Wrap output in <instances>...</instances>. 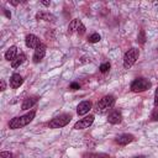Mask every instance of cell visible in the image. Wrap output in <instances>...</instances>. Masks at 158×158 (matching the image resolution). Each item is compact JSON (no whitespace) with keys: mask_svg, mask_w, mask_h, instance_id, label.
<instances>
[{"mask_svg":"<svg viewBox=\"0 0 158 158\" xmlns=\"http://www.w3.org/2000/svg\"><path fill=\"white\" fill-rule=\"evenodd\" d=\"M154 106L158 107V86H157V89L154 91Z\"/></svg>","mask_w":158,"mask_h":158,"instance_id":"obj_26","label":"cell"},{"mask_svg":"<svg viewBox=\"0 0 158 158\" xmlns=\"http://www.w3.org/2000/svg\"><path fill=\"white\" fill-rule=\"evenodd\" d=\"M72 120V115L70 114H62L54 118H52L48 123V126L51 128H60V127H64L67 126Z\"/></svg>","mask_w":158,"mask_h":158,"instance_id":"obj_3","label":"cell"},{"mask_svg":"<svg viewBox=\"0 0 158 158\" xmlns=\"http://www.w3.org/2000/svg\"><path fill=\"white\" fill-rule=\"evenodd\" d=\"M137 42H138L139 44H144V42H146V33H144V31H143V30H141V31H139L138 37H137Z\"/></svg>","mask_w":158,"mask_h":158,"instance_id":"obj_20","label":"cell"},{"mask_svg":"<svg viewBox=\"0 0 158 158\" xmlns=\"http://www.w3.org/2000/svg\"><path fill=\"white\" fill-rule=\"evenodd\" d=\"M121 120H122V115H121L120 111H112V112L107 116V121H109V123H111V125L120 123Z\"/></svg>","mask_w":158,"mask_h":158,"instance_id":"obj_13","label":"cell"},{"mask_svg":"<svg viewBox=\"0 0 158 158\" xmlns=\"http://www.w3.org/2000/svg\"><path fill=\"white\" fill-rule=\"evenodd\" d=\"M17 57V48H16V46H11L7 51H6V53H5V59L6 60H14L15 58Z\"/></svg>","mask_w":158,"mask_h":158,"instance_id":"obj_15","label":"cell"},{"mask_svg":"<svg viewBox=\"0 0 158 158\" xmlns=\"http://www.w3.org/2000/svg\"><path fill=\"white\" fill-rule=\"evenodd\" d=\"M41 4L44 5V6H49L51 5V1H41Z\"/></svg>","mask_w":158,"mask_h":158,"instance_id":"obj_30","label":"cell"},{"mask_svg":"<svg viewBox=\"0 0 158 158\" xmlns=\"http://www.w3.org/2000/svg\"><path fill=\"white\" fill-rule=\"evenodd\" d=\"M25 59H26L25 53H20V54H17V57L11 62V67H12V68H19V67L25 62Z\"/></svg>","mask_w":158,"mask_h":158,"instance_id":"obj_16","label":"cell"},{"mask_svg":"<svg viewBox=\"0 0 158 158\" xmlns=\"http://www.w3.org/2000/svg\"><path fill=\"white\" fill-rule=\"evenodd\" d=\"M90 109H91V102L90 101H81L77 107V114L79 116H83V115L88 114L90 111Z\"/></svg>","mask_w":158,"mask_h":158,"instance_id":"obj_11","label":"cell"},{"mask_svg":"<svg viewBox=\"0 0 158 158\" xmlns=\"http://www.w3.org/2000/svg\"><path fill=\"white\" fill-rule=\"evenodd\" d=\"M93 122H94V116L89 115V116H85L84 118H80L78 122H75L74 128L75 130H84V128H88L89 126H91Z\"/></svg>","mask_w":158,"mask_h":158,"instance_id":"obj_6","label":"cell"},{"mask_svg":"<svg viewBox=\"0 0 158 158\" xmlns=\"http://www.w3.org/2000/svg\"><path fill=\"white\" fill-rule=\"evenodd\" d=\"M110 67H111V65H110V63H109V62H105V63H102V64L100 65V68H99V69H100V72H101V73H106V72H109Z\"/></svg>","mask_w":158,"mask_h":158,"instance_id":"obj_21","label":"cell"},{"mask_svg":"<svg viewBox=\"0 0 158 158\" xmlns=\"http://www.w3.org/2000/svg\"><path fill=\"white\" fill-rule=\"evenodd\" d=\"M35 115L36 112L35 111H30L22 116H17V117H14L10 122H9V127L11 130H17V128H21L26 125H28L33 118H35Z\"/></svg>","mask_w":158,"mask_h":158,"instance_id":"obj_1","label":"cell"},{"mask_svg":"<svg viewBox=\"0 0 158 158\" xmlns=\"http://www.w3.org/2000/svg\"><path fill=\"white\" fill-rule=\"evenodd\" d=\"M38 101V98L37 96H31V98H26L23 101H22V105H21V110L26 111V110H30L31 107H33Z\"/></svg>","mask_w":158,"mask_h":158,"instance_id":"obj_10","label":"cell"},{"mask_svg":"<svg viewBox=\"0 0 158 158\" xmlns=\"http://www.w3.org/2000/svg\"><path fill=\"white\" fill-rule=\"evenodd\" d=\"M22 83H23V79H22V77L20 74L15 73V74L11 75V78H10V85H11V88L16 89L20 85H22Z\"/></svg>","mask_w":158,"mask_h":158,"instance_id":"obj_14","label":"cell"},{"mask_svg":"<svg viewBox=\"0 0 158 158\" xmlns=\"http://www.w3.org/2000/svg\"><path fill=\"white\" fill-rule=\"evenodd\" d=\"M79 25H80V21H79L78 19L72 20V21H70V23H69V26H68V32H69L70 35H72V33H74V32H77V31H78Z\"/></svg>","mask_w":158,"mask_h":158,"instance_id":"obj_17","label":"cell"},{"mask_svg":"<svg viewBox=\"0 0 158 158\" xmlns=\"http://www.w3.org/2000/svg\"><path fill=\"white\" fill-rule=\"evenodd\" d=\"M138 54H139L138 49H136V48H130V49L125 53V56H123V67H125L126 69L131 68V67L136 63V60H137V58H138Z\"/></svg>","mask_w":158,"mask_h":158,"instance_id":"obj_5","label":"cell"},{"mask_svg":"<svg viewBox=\"0 0 158 158\" xmlns=\"http://www.w3.org/2000/svg\"><path fill=\"white\" fill-rule=\"evenodd\" d=\"M151 88V81L146 78H137L131 83V90L135 93H142Z\"/></svg>","mask_w":158,"mask_h":158,"instance_id":"obj_4","label":"cell"},{"mask_svg":"<svg viewBox=\"0 0 158 158\" xmlns=\"http://www.w3.org/2000/svg\"><path fill=\"white\" fill-rule=\"evenodd\" d=\"M36 20H43L47 22H54L56 21V16L47 12V11H40L36 14Z\"/></svg>","mask_w":158,"mask_h":158,"instance_id":"obj_12","label":"cell"},{"mask_svg":"<svg viewBox=\"0 0 158 158\" xmlns=\"http://www.w3.org/2000/svg\"><path fill=\"white\" fill-rule=\"evenodd\" d=\"M151 118H152L153 121H158V109H156V110L152 112V116H151Z\"/></svg>","mask_w":158,"mask_h":158,"instance_id":"obj_25","label":"cell"},{"mask_svg":"<svg viewBox=\"0 0 158 158\" xmlns=\"http://www.w3.org/2000/svg\"><path fill=\"white\" fill-rule=\"evenodd\" d=\"M2 11H4V14H5V16H6V17H9V19L11 17V12H10V11H7L6 9H2Z\"/></svg>","mask_w":158,"mask_h":158,"instance_id":"obj_27","label":"cell"},{"mask_svg":"<svg viewBox=\"0 0 158 158\" xmlns=\"http://www.w3.org/2000/svg\"><path fill=\"white\" fill-rule=\"evenodd\" d=\"M69 89H70V90H78V89H80V84L74 81V83H72V84L69 85Z\"/></svg>","mask_w":158,"mask_h":158,"instance_id":"obj_23","label":"cell"},{"mask_svg":"<svg viewBox=\"0 0 158 158\" xmlns=\"http://www.w3.org/2000/svg\"><path fill=\"white\" fill-rule=\"evenodd\" d=\"M25 43H26V46H27L28 48H35V49H36V48L41 44V41H40V38H38L37 36L30 33V35L26 36V38H25Z\"/></svg>","mask_w":158,"mask_h":158,"instance_id":"obj_7","label":"cell"},{"mask_svg":"<svg viewBox=\"0 0 158 158\" xmlns=\"http://www.w3.org/2000/svg\"><path fill=\"white\" fill-rule=\"evenodd\" d=\"M22 1H14V0H10V4L11 5H19V4H21Z\"/></svg>","mask_w":158,"mask_h":158,"instance_id":"obj_29","label":"cell"},{"mask_svg":"<svg viewBox=\"0 0 158 158\" xmlns=\"http://www.w3.org/2000/svg\"><path fill=\"white\" fill-rule=\"evenodd\" d=\"M83 158H110L109 154L106 153H91V152H86L83 154Z\"/></svg>","mask_w":158,"mask_h":158,"instance_id":"obj_18","label":"cell"},{"mask_svg":"<svg viewBox=\"0 0 158 158\" xmlns=\"http://www.w3.org/2000/svg\"><path fill=\"white\" fill-rule=\"evenodd\" d=\"M0 158H12V153L11 152H1Z\"/></svg>","mask_w":158,"mask_h":158,"instance_id":"obj_24","label":"cell"},{"mask_svg":"<svg viewBox=\"0 0 158 158\" xmlns=\"http://www.w3.org/2000/svg\"><path fill=\"white\" fill-rule=\"evenodd\" d=\"M77 33L79 35V36H83L84 33H85V26L80 22V25H79V27H78V31H77Z\"/></svg>","mask_w":158,"mask_h":158,"instance_id":"obj_22","label":"cell"},{"mask_svg":"<svg viewBox=\"0 0 158 158\" xmlns=\"http://www.w3.org/2000/svg\"><path fill=\"white\" fill-rule=\"evenodd\" d=\"M44 56H46V46H44L43 43H41V44L35 49V53H33L32 59H33L35 63H38V62H41V60L43 59Z\"/></svg>","mask_w":158,"mask_h":158,"instance_id":"obj_8","label":"cell"},{"mask_svg":"<svg viewBox=\"0 0 158 158\" xmlns=\"http://www.w3.org/2000/svg\"><path fill=\"white\" fill-rule=\"evenodd\" d=\"M5 88H6V84H5V80H1V89L0 90H5Z\"/></svg>","mask_w":158,"mask_h":158,"instance_id":"obj_28","label":"cell"},{"mask_svg":"<svg viewBox=\"0 0 158 158\" xmlns=\"http://www.w3.org/2000/svg\"><path fill=\"white\" fill-rule=\"evenodd\" d=\"M115 105V98L112 95H105L104 98H101L96 104H95V112L96 114H106L110 109H112V106Z\"/></svg>","mask_w":158,"mask_h":158,"instance_id":"obj_2","label":"cell"},{"mask_svg":"<svg viewBox=\"0 0 158 158\" xmlns=\"http://www.w3.org/2000/svg\"><path fill=\"white\" fill-rule=\"evenodd\" d=\"M101 40V36L99 35V33H93V35H90L89 37H88V41L90 42V43H96V42H99Z\"/></svg>","mask_w":158,"mask_h":158,"instance_id":"obj_19","label":"cell"},{"mask_svg":"<svg viewBox=\"0 0 158 158\" xmlns=\"http://www.w3.org/2000/svg\"><path fill=\"white\" fill-rule=\"evenodd\" d=\"M133 139H135L133 135H131V133H122V135L117 136L115 141H116V143H118L121 146H126V144L131 143Z\"/></svg>","mask_w":158,"mask_h":158,"instance_id":"obj_9","label":"cell"},{"mask_svg":"<svg viewBox=\"0 0 158 158\" xmlns=\"http://www.w3.org/2000/svg\"><path fill=\"white\" fill-rule=\"evenodd\" d=\"M135 158H144V157H142V156H138V157H135Z\"/></svg>","mask_w":158,"mask_h":158,"instance_id":"obj_31","label":"cell"}]
</instances>
